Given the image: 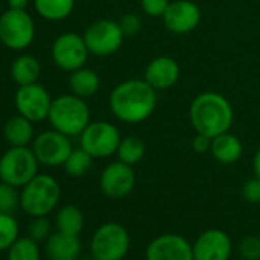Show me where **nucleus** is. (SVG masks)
Segmentation results:
<instances>
[{"label":"nucleus","mask_w":260,"mask_h":260,"mask_svg":"<svg viewBox=\"0 0 260 260\" xmlns=\"http://www.w3.org/2000/svg\"><path fill=\"white\" fill-rule=\"evenodd\" d=\"M156 92L144 78L125 80L110 92L109 107L119 121L138 124L150 118L155 112L158 104Z\"/></svg>","instance_id":"f257e3e1"},{"label":"nucleus","mask_w":260,"mask_h":260,"mask_svg":"<svg viewBox=\"0 0 260 260\" xmlns=\"http://www.w3.org/2000/svg\"><path fill=\"white\" fill-rule=\"evenodd\" d=\"M190 121L196 134L214 138L230 130L234 121V110L223 95L202 92L190 104Z\"/></svg>","instance_id":"f03ea898"},{"label":"nucleus","mask_w":260,"mask_h":260,"mask_svg":"<svg viewBox=\"0 0 260 260\" xmlns=\"http://www.w3.org/2000/svg\"><path fill=\"white\" fill-rule=\"evenodd\" d=\"M61 187L48 173H39L20 188V210L31 217L49 216L60 204Z\"/></svg>","instance_id":"7ed1b4c3"},{"label":"nucleus","mask_w":260,"mask_h":260,"mask_svg":"<svg viewBox=\"0 0 260 260\" xmlns=\"http://www.w3.org/2000/svg\"><path fill=\"white\" fill-rule=\"evenodd\" d=\"M48 121L52 128L71 138L80 137L90 122V109L86 100L74 93H64L52 100Z\"/></svg>","instance_id":"20e7f679"},{"label":"nucleus","mask_w":260,"mask_h":260,"mask_svg":"<svg viewBox=\"0 0 260 260\" xmlns=\"http://www.w3.org/2000/svg\"><path fill=\"white\" fill-rule=\"evenodd\" d=\"M130 248V236L124 225L106 222L100 225L89 243L93 260H122Z\"/></svg>","instance_id":"39448f33"},{"label":"nucleus","mask_w":260,"mask_h":260,"mask_svg":"<svg viewBox=\"0 0 260 260\" xmlns=\"http://www.w3.org/2000/svg\"><path fill=\"white\" fill-rule=\"evenodd\" d=\"M39 167L40 162L31 146L10 147L0 156V181L22 188L39 175Z\"/></svg>","instance_id":"423d86ee"},{"label":"nucleus","mask_w":260,"mask_h":260,"mask_svg":"<svg viewBox=\"0 0 260 260\" xmlns=\"http://www.w3.org/2000/svg\"><path fill=\"white\" fill-rule=\"evenodd\" d=\"M36 39V23L23 10H7L0 14V43L11 51L28 49Z\"/></svg>","instance_id":"0eeeda50"},{"label":"nucleus","mask_w":260,"mask_h":260,"mask_svg":"<svg viewBox=\"0 0 260 260\" xmlns=\"http://www.w3.org/2000/svg\"><path fill=\"white\" fill-rule=\"evenodd\" d=\"M121 143V135L116 125L109 121H93L80 135V147L84 149L93 159L109 158L116 153Z\"/></svg>","instance_id":"6e6552de"},{"label":"nucleus","mask_w":260,"mask_h":260,"mask_svg":"<svg viewBox=\"0 0 260 260\" xmlns=\"http://www.w3.org/2000/svg\"><path fill=\"white\" fill-rule=\"evenodd\" d=\"M31 149L37 156L40 166L63 167L71 152L74 150V146L71 143V137L51 127L49 130L36 135Z\"/></svg>","instance_id":"1a4fd4ad"},{"label":"nucleus","mask_w":260,"mask_h":260,"mask_svg":"<svg viewBox=\"0 0 260 260\" xmlns=\"http://www.w3.org/2000/svg\"><path fill=\"white\" fill-rule=\"evenodd\" d=\"M89 54L90 52L87 49L84 37L77 32L60 34L51 46V58L54 64L69 74L83 68L87 61Z\"/></svg>","instance_id":"9d476101"},{"label":"nucleus","mask_w":260,"mask_h":260,"mask_svg":"<svg viewBox=\"0 0 260 260\" xmlns=\"http://www.w3.org/2000/svg\"><path fill=\"white\" fill-rule=\"evenodd\" d=\"M83 37L92 55L107 57L115 54L122 46L125 36L118 22L101 19L90 23L86 28Z\"/></svg>","instance_id":"9b49d317"},{"label":"nucleus","mask_w":260,"mask_h":260,"mask_svg":"<svg viewBox=\"0 0 260 260\" xmlns=\"http://www.w3.org/2000/svg\"><path fill=\"white\" fill-rule=\"evenodd\" d=\"M52 100L54 98L51 96L49 90L37 81L17 87L14 93V107L19 115L36 124L48 119Z\"/></svg>","instance_id":"f8f14e48"},{"label":"nucleus","mask_w":260,"mask_h":260,"mask_svg":"<svg viewBox=\"0 0 260 260\" xmlns=\"http://www.w3.org/2000/svg\"><path fill=\"white\" fill-rule=\"evenodd\" d=\"M137 184V175L134 166L122 161L110 162L100 175V190L110 199H122L134 191Z\"/></svg>","instance_id":"ddd939ff"},{"label":"nucleus","mask_w":260,"mask_h":260,"mask_svg":"<svg viewBox=\"0 0 260 260\" xmlns=\"http://www.w3.org/2000/svg\"><path fill=\"white\" fill-rule=\"evenodd\" d=\"M146 260H194L193 245L179 234H161L147 245Z\"/></svg>","instance_id":"4468645a"},{"label":"nucleus","mask_w":260,"mask_h":260,"mask_svg":"<svg viewBox=\"0 0 260 260\" xmlns=\"http://www.w3.org/2000/svg\"><path fill=\"white\" fill-rule=\"evenodd\" d=\"M231 251L233 242L230 236L219 228L201 233L193 243L194 260H230Z\"/></svg>","instance_id":"2eb2a0df"},{"label":"nucleus","mask_w":260,"mask_h":260,"mask_svg":"<svg viewBox=\"0 0 260 260\" xmlns=\"http://www.w3.org/2000/svg\"><path fill=\"white\" fill-rule=\"evenodd\" d=\"M201 8L191 0H175L162 16L166 28L175 34H187L194 31L201 23Z\"/></svg>","instance_id":"dca6fc26"},{"label":"nucleus","mask_w":260,"mask_h":260,"mask_svg":"<svg viewBox=\"0 0 260 260\" xmlns=\"http://www.w3.org/2000/svg\"><path fill=\"white\" fill-rule=\"evenodd\" d=\"M179 64L175 58L161 55L153 58L144 72V80L156 90H167L173 87L179 78Z\"/></svg>","instance_id":"f3484780"},{"label":"nucleus","mask_w":260,"mask_h":260,"mask_svg":"<svg viewBox=\"0 0 260 260\" xmlns=\"http://www.w3.org/2000/svg\"><path fill=\"white\" fill-rule=\"evenodd\" d=\"M80 236L66 234L61 231L52 233L45 242V254L48 260H78L81 255Z\"/></svg>","instance_id":"a211bd4d"},{"label":"nucleus","mask_w":260,"mask_h":260,"mask_svg":"<svg viewBox=\"0 0 260 260\" xmlns=\"http://www.w3.org/2000/svg\"><path fill=\"white\" fill-rule=\"evenodd\" d=\"M2 132L10 147H28L36 138L34 122L19 113L2 124Z\"/></svg>","instance_id":"6ab92c4d"},{"label":"nucleus","mask_w":260,"mask_h":260,"mask_svg":"<svg viewBox=\"0 0 260 260\" xmlns=\"http://www.w3.org/2000/svg\"><path fill=\"white\" fill-rule=\"evenodd\" d=\"M211 155L214 156V159L220 164H234L240 159L243 147L240 140L230 134L225 132L222 135H217L211 140V149H210Z\"/></svg>","instance_id":"aec40b11"},{"label":"nucleus","mask_w":260,"mask_h":260,"mask_svg":"<svg viewBox=\"0 0 260 260\" xmlns=\"http://www.w3.org/2000/svg\"><path fill=\"white\" fill-rule=\"evenodd\" d=\"M11 78L17 86L37 83L42 75V64L37 57L31 54H20L11 63Z\"/></svg>","instance_id":"412c9836"},{"label":"nucleus","mask_w":260,"mask_h":260,"mask_svg":"<svg viewBox=\"0 0 260 260\" xmlns=\"http://www.w3.org/2000/svg\"><path fill=\"white\" fill-rule=\"evenodd\" d=\"M68 84H69L71 93H74L83 100H87L100 90L101 81H100V75L93 69L83 66V68L71 72Z\"/></svg>","instance_id":"4be33fe9"},{"label":"nucleus","mask_w":260,"mask_h":260,"mask_svg":"<svg viewBox=\"0 0 260 260\" xmlns=\"http://www.w3.org/2000/svg\"><path fill=\"white\" fill-rule=\"evenodd\" d=\"M32 4L36 13L48 22L68 19L75 8V0H32Z\"/></svg>","instance_id":"5701e85b"},{"label":"nucleus","mask_w":260,"mask_h":260,"mask_svg":"<svg viewBox=\"0 0 260 260\" xmlns=\"http://www.w3.org/2000/svg\"><path fill=\"white\" fill-rule=\"evenodd\" d=\"M55 228L57 231L80 236L84 228V214L75 205H63L55 214Z\"/></svg>","instance_id":"b1692460"},{"label":"nucleus","mask_w":260,"mask_h":260,"mask_svg":"<svg viewBox=\"0 0 260 260\" xmlns=\"http://www.w3.org/2000/svg\"><path fill=\"white\" fill-rule=\"evenodd\" d=\"M7 260H42L40 243L32 237L20 236L7 251Z\"/></svg>","instance_id":"393cba45"},{"label":"nucleus","mask_w":260,"mask_h":260,"mask_svg":"<svg viewBox=\"0 0 260 260\" xmlns=\"http://www.w3.org/2000/svg\"><path fill=\"white\" fill-rule=\"evenodd\" d=\"M118 159L128 164V166H135L138 164L144 155H146V144L141 138L135 135H128L121 138V143L116 150Z\"/></svg>","instance_id":"a878e982"},{"label":"nucleus","mask_w":260,"mask_h":260,"mask_svg":"<svg viewBox=\"0 0 260 260\" xmlns=\"http://www.w3.org/2000/svg\"><path fill=\"white\" fill-rule=\"evenodd\" d=\"M92 162H93V158L84 149L78 147V149H74L71 152L69 158L63 164V169H64L68 176H71V178H81V176H84L90 170Z\"/></svg>","instance_id":"bb28decb"},{"label":"nucleus","mask_w":260,"mask_h":260,"mask_svg":"<svg viewBox=\"0 0 260 260\" xmlns=\"http://www.w3.org/2000/svg\"><path fill=\"white\" fill-rule=\"evenodd\" d=\"M20 237V223L11 213H0V252L8 248Z\"/></svg>","instance_id":"cd10ccee"},{"label":"nucleus","mask_w":260,"mask_h":260,"mask_svg":"<svg viewBox=\"0 0 260 260\" xmlns=\"http://www.w3.org/2000/svg\"><path fill=\"white\" fill-rule=\"evenodd\" d=\"M20 208V188L0 181V213H11Z\"/></svg>","instance_id":"c85d7f7f"},{"label":"nucleus","mask_w":260,"mask_h":260,"mask_svg":"<svg viewBox=\"0 0 260 260\" xmlns=\"http://www.w3.org/2000/svg\"><path fill=\"white\" fill-rule=\"evenodd\" d=\"M28 236L32 237L34 240H37L39 243L46 242L48 237L52 234V225L51 220L48 219V216H42V217H32V220L28 223V230H26Z\"/></svg>","instance_id":"c756f323"},{"label":"nucleus","mask_w":260,"mask_h":260,"mask_svg":"<svg viewBox=\"0 0 260 260\" xmlns=\"http://www.w3.org/2000/svg\"><path fill=\"white\" fill-rule=\"evenodd\" d=\"M239 252L245 260H260V237L246 236L239 243Z\"/></svg>","instance_id":"7c9ffc66"},{"label":"nucleus","mask_w":260,"mask_h":260,"mask_svg":"<svg viewBox=\"0 0 260 260\" xmlns=\"http://www.w3.org/2000/svg\"><path fill=\"white\" fill-rule=\"evenodd\" d=\"M170 5V0H141V10L149 17H162Z\"/></svg>","instance_id":"2f4dec72"},{"label":"nucleus","mask_w":260,"mask_h":260,"mask_svg":"<svg viewBox=\"0 0 260 260\" xmlns=\"http://www.w3.org/2000/svg\"><path fill=\"white\" fill-rule=\"evenodd\" d=\"M242 196L249 204H260V179L257 176L248 179L242 187Z\"/></svg>","instance_id":"473e14b6"},{"label":"nucleus","mask_w":260,"mask_h":260,"mask_svg":"<svg viewBox=\"0 0 260 260\" xmlns=\"http://www.w3.org/2000/svg\"><path fill=\"white\" fill-rule=\"evenodd\" d=\"M118 23L124 36H134L141 29V19L137 14H125Z\"/></svg>","instance_id":"72a5a7b5"},{"label":"nucleus","mask_w":260,"mask_h":260,"mask_svg":"<svg viewBox=\"0 0 260 260\" xmlns=\"http://www.w3.org/2000/svg\"><path fill=\"white\" fill-rule=\"evenodd\" d=\"M211 140L210 137H205L202 134H196V137L193 138L191 147L196 153H207L211 149Z\"/></svg>","instance_id":"f704fd0d"},{"label":"nucleus","mask_w":260,"mask_h":260,"mask_svg":"<svg viewBox=\"0 0 260 260\" xmlns=\"http://www.w3.org/2000/svg\"><path fill=\"white\" fill-rule=\"evenodd\" d=\"M8 4V10H19V11H23L28 8L29 5V0H7Z\"/></svg>","instance_id":"c9c22d12"},{"label":"nucleus","mask_w":260,"mask_h":260,"mask_svg":"<svg viewBox=\"0 0 260 260\" xmlns=\"http://www.w3.org/2000/svg\"><path fill=\"white\" fill-rule=\"evenodd\" d=\"M252 170H254V175L260 179V149L255 152L254 155V159H252Z\"/></svg>","instance_id":"e433bc0d"},{"label":"nucleus","mask_w":260,"mask_h":260,"mask_svg":"<svg viewBox=\"0 0 260 260\" xmlns=\"http://www.w3.org/2000/svg\"><path fill=\"white\" fill-rule=\"evenodd\" d=\"M0 127H2V119H0Z\"/></svg>","instance_id":"4c0bfd02"},{"label":"nucleus","mask_w":260,"mask_h":260,"mask_svg":"<svg viewBox=\"0 0 260 260\" xmlns=\"http://www.w3.org/2000/svg\"><path fill=\"white\" fill-rule=\"evenodd\" d=\"M242 260H245V258H242Z\"/></svg>","instance_id":"58836bf2"}]
</instances>
